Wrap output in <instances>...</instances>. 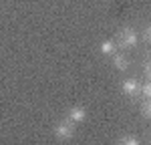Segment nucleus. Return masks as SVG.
<instances>
[{"instance_id": "nucleus-1", "label": "nucleus", "mask_w": 151, "mask_h": 145, "mask_svg": "<svg viewBox=\"0 0 151 145\" xmlns=\"http://www.w3.org/2000/svg\"><path fill=\"white\" fill-rule=\"evenodd\" d=\"M137 40H139V36H137V32L133 30V28H123V30H119V34H117V47L123 48V50H129V48H133L135 45H137Z\"/></svg>"}, {"instance_id": "nucleus-2", "label": "nucleus", "mask_w": 151, "mask_h": 145, "mask_svg": "<svg viewBox=\"0 0 151 145\" xmlns=\"http://www.w3.org/2000/svg\"><path fill=\"white\" fill-rule=\"evenodd\" d=\"M55 135H57L60 141H67V139H70V137L75 135V123H73L70 119L60 121L57 127H55Z\"/></svg>"}, {"instance_id": "nucleus-3", "label": "nucleus", "mask_w": 151, "mask_h": 145, "mask_svg": "<svg viewBox=\"0 0 151 145\" xmlns=\"http://www.w3.org/2000/svg\"><path fill=\"white\" fill-rule=\"evenodd\" d=\"M139 87L141 85L135 81V79H127L125 83H123V93L127 97H137L139 95Z\"/></svg>"}, {"instance_id": "nucleus-4", "label": "nucleus", "mask_w": 151, "mask_h": 145, "mask_svg": "<svg viewBox=\"0 0 151 145\" xmlns=\"http://www.w3.org/2000/svg\"><path fill=\"white\" fill-rule=\"evenodd\" d=\"M113 67H115L117 71L125 72L129 67H131V62H129V59L125 55H115V57H113Z\"/></svg>"}, {"instance_id": "nucleus-5", "label": "nucleus", "mask_w": 151, "mask_h": 145, "mask_svg": "<svg viewBox=\"0 0 151 145\" xmlns=\"http://www.w3.org/2000/svg\"><path fill=\"white\" fill-rule=\"evenodd\" d=\"M85 117H87V113H85V109H83V107H73L69 111V117H67V119H70L73 123H83Z\"/></svg>"}, {"instance_id": "nucleus-6", "label": "nucleus", "mask_w": 151, "mask_h": 145, "mask_svg": "<svg viewBox=\"0 0 151 145\" xmlns=\"http://www.w3.org/2000/svg\"><path fill=\"white\" fill-rule=\"evenodd\" d=\"M99 50H101L103 55H115L117 45L113 42V40H103V42H101V47H99Z\"/></svg>"}, {"instance_id": "nucleus-7", "label": "nucleus", "mask_w": 151, "mask_h": 145, "mask_svg": "<svg viewBox=\"0 0 151 145\" xmlns=\"http://www.w3.org/2000/svg\"><path fill=\"white\" fill-rule=\"evenodd\" d=\"M119 143H125V145H137V143H139V139H137L135 135L127 133V135H123V137L119 139Z\"/></svg>"}, {"instance_id": "nucleus-8", "label": "nucleus", "mask_w": 151, "mask_h": 145, "mask_svg": "<svg viewBox=\"0 0 151 145\" xmlns=\"http://www.w3.org/2000/svg\"><path fill=\"white\" fill-rule=\"evenodd\" d=\"M139 93L143 95V99H151V83L147 81V83H143L139 87Z\"/></svg>"}, {"instance_id": "nucleus-9", "label": "nucleus", "mask_w": 151, "mask_h": 145, "mask_svg": "<svg viewBox=\"0 0 151 145\" xmlns=\"http://www.w3.org/2000/svg\"><path fill=\"white\" fill-rule=\"evenodd\" d=\"M141 115H143L145 119H149V117H151V103H149V99L143 101V105H141Z\"/></svg>"}, {"instance_id": "nucleus-10", "label": "nucleus", "mask_w": 151, "mask_h": 145, "mask_svg": "<svg viewBox=\"0 0 151 145\" xmlns=\"http://www.w3.org/2000/svg\"><path fill=\"white\" fill-rule=\"evenodd\" d=\"M149 38H151V30H149V26H145V30H143V42H149Z\"/></svg>"}, {"instance_id": "nucleus-11", "label": "nucleus", "mask_w": 151, "mask_h": 145, "mask_svg": "<svg viewBox=\"0 0 151 145\" xmlns=\"http://www.w3.org/2000/svg\"><path fill=\"white\" fill-rule=\"evenodd\" d=\"M143 72H145V77H149V62H145V67H143Z\"/></svg>"}]
</instances>
